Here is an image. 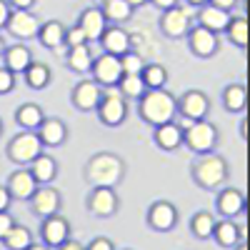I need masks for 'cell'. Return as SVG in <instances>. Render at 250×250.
Masks as SVG:
<instances>
[{
    "mask_svg": "<svg viewBox=\"0 0 250 250\" xmlns=\"http://www.w3.org/2000/svg\"><path fill=\"white\" fill-rule=\"evenodd\" d=\"M138 115L148 125H165L178 118V100L165 88L160 90H145L138 98Z\"/></svg>",
    "mask_w": 250,
    "mask_h": 250,
    "instance_id": "1",
    "label": "cell"
},
{
    "mask_svg": "<svg viewBox=\"0 0 250 250\" xmlns=\"http://www.w3.org/2000/svg\"><path fill=\"white\" fill-rule=\"evenodd\" d=\"M228 178H230L228 160L223 155H218L215 150L198 155V160L193 163V180L198 183V188H203V190L218 193L220 188H225Z\"/></svg>",
    "mask_w": 250,
    "mask_h": 250,
    "instance_id": "2",
    "label": "cell"
},
{
    "mask_svg": "<svg viewBox=\"0 0 250 250\" xmlns=\"http://www.w3.org/2000/svg\"><path fill=\"white\" fill-rule=\"evenodd\" d=\"M85 175L90 178L93 188H113L123 178V160L110 153H100V155L90 158Z\"/></svg>",
    "mask_w": 250,
    "mask_h": 250,
    "instance_id": "3",
    "label": "cell"
},
{
    "mask_svg": "<svg viewBox=\"0 0 250 250\" xmlns=\"http://www.w3.org/2000/svg\"><path fill=\"white\" fill-rule=\"evenodd\" d=\"M178 100V115L180 120H175L180 128H190L195 120H208V113H210V100L203 90H185Z\"/></svg>",
    "mask_w": 250,
    "mask_h": 250,
    "instance_id": "4",
    "label": "cell"
},
{
    "mask_svg": "<svg viewBox=\"0 0 250 250\" xmlns=\"http://www.w3.org/2000/svg\"><path fill=\"white\" fill-rule=\"evenodd\" d=\"M183 145H188L195 155L213 153L218 145V128L208 120H195L190 128L183 130Z\"/></svg>",
    "mask_w": 250,
    "mask_h": 250,
    "instance_id": "5",
    "label": "cell"
},
{
    "mask_svg": "<svg viewBox=\"0 0 250 250\" xmlns=\"http://www.w3.org/2000/svg\"><path fill=\"white\" fill-rule=\"evenodd\" d=\"M95 113H98L103 125L118 128V125L125 120V115H128V100L120 95L118 88H103V100L95 108Z\"/></svg>",
    "mask_w": 250,
    "mask_h": 250,
    "instance_id": "6",
    "label": "cell"
},
{
    "mask_svg": "<svg viewBox=\"0 0 250 250\" xmlns=\"http://www.w3.org/2000/svg\"><path fill=\"white\" fill-rule=\"evenodd\" d=\"M193 28V10L185 8V5H175V8H168L163 10L160 15V30L165 38H173V40H180L190 33Z\"/></svg>",
    "mask_w": 250,
    "mask_h": 250,
    "instance_id": "7",
    "label": "cell"
},
{
    "mask_svg": "<svg viewBox=\"0 0 250 250\" xmlns=\"http://www.w3.org/2000/svg\"><path fill=\"white\" fill-rule=\"evenodd\" d=\"M40 153H43V143L38 140L35 133L30 130H23L18 133L10 143H8V158L18 165H30Z\"/></svg>",
    "mask_w": 250,
    "mask_h": 250,
    "instance_id": "8",
    "label": "cell"
},
{
    "mask_svg": "<svg viewBox=\"0 0 250 250\" xmlns=\"http://www.w3.org/2000/svg\"><path fill=\"white\" fill-rule=\"evenodd\" d=\"M90 78L98 83L100 88H115L118 80L123 78V68H120V58L103 53L98 58H93V68H90Z\"/></svg>",
    "mask_w": 250,
    "mask_h": 250,
    "instance_id": "9",
    "label": "cell"
},
{
    "mask_svg": "<svg viewBox=\"0 0 250 250\" xmlns=\"http://www.w3.org/2000/svg\"><path fill=\"white\" fill-rule=\"evenodd\" d=\"M40 25L43 23H40V18L35 13H30V10H13L5 30L13 38H18V40H33V38H38Z\"/></svg>",
    "mask_w": 250,
    "mask_h": 250,
    "instance_id": "10",
    "label": "cell"
},
{
    "mask_svg": "<svg viewBox=\"0 0 250 250\" xmlns=\"http://www.w3.org/2000/svg\"><path fill=\"white\" fill-rule=\"evenodd\" d=\"M68 238H70V220L68 218H62L58 213L50 218H43V223H40V240H43V245L60 248Z\"/></svg>",
    "mask_w": 250,
    "mask_h": 250,
    "instance_id": "11",
    "label": "cell"
},
{
    "mask_svg": "<svg viewBox=\"0 0 250 250\" xmlns=\"http://www.w3.org/2000/svg\"><path fill=\"white\" fill-rule=\"evenodd\" d=\"M148 225L158 233H170L178 225V208L170 200H155L148 210Z\"/></svg>",
    "mask_w": 250,
    "mask_h": 250,
    "instance_id": "12",
    "label": "cell"
},
{
    "mask_svg": "<svg viewBox=\"0 0 250 250\" xmlns=\"http://www.w3.org/2000/svg\"><path fill=\"white\" fill-rule=\"evenodd\" d=\"M118 193L113 188H93L88 195V210L95 218H113L118 213Z\"/></svg>",
    "mask_w": 250,
    "mask_h": 250,
    "instance_id": "13",
    "label": "cell"
},
{
    "mask_svg": "<svg viewBox=\"0 0 250 250\" xmlns=\"http://www.w3.org/2000/svg\"><path fill=\"white\" fill-rule=\"evenodd\" d=\"M100 100H103V88L98 85V83L93 78H85V80H80L78 85L73 88V105L83 113H90L100 105Z\"/></svg>",
    "mask_w": 250,
    "mask_h": 250,
    "instance_id": "14",
    "label": "cell"
},
{
    "mask_svg": "<svg viewBox=\"0 0 250 250\" xmlns=\"http://www.w3.org/2000/svg\"><path fill=\"white\" fill-rule=\"evenodd\" d=\"M30 208L40 220L50 218L60 210V193L53 185H38V190L30 195Z\"/></svg>",
    "mask_w": 250,
    "mask_h": 250,
    "instance_id": "15",
    "label": "cell"
},
{
    "mask_svg": "<svg viewBox=\"0 0 250 250\" xmlns=\"http://www.w3.org/2000/svg\"><path fill=\"white\" fill-rule=\"evenodd\" d=\"M185 38H188V48H190V53L198 55V58H213L218 53V48H220L218 45V35L200 28V25H193Z\"/></svg>",
    "mask_w": 250,
    "mask_h": 250,
    "instance_id": "16",
    "label": "cell"
},
{
    "mask_svg": "<svg viewBox=\"0 0 250 250\" xmlns=\"http://www.w3.org/2000/svg\"><path fill=\"white\" fill-rule=\"evenodd\" d=\"M75 25L85 33L88 43H98L100 35L105 33V28H108V20H105V15H103L100 5H90V8H85V10L80 13Z\"/></svg>",
    "mask_w": 250,
    "mask_h": 250,
    "instance_id": "17",
    "label": "cell"
},
{
    "mask_svg": "<svg viewBox=\"0 0 250 250\" xmlns=\"http://www.w3.org/2000/svg\"><path fill=\"white\" fill-rule=\"evenodd\" d=\"M230 18L233 13L230 10H223V8H215V5H200L198 13H195V20H198V25L205 28V30H210V33H225L228 23H230Z\"/></svg>",
    "mask_w": 250,
    "mask_h": 250,
    "instance_id": "18",
    "label": "cell"
},
{
    "mask_svg": "<svg viewBox=\"0 0 250 250\" xmlns=\"http://www.w3.org/2000/svg\"><path fill=\"white\" fill-rule=\"evenodd\" d=\"M98 43L103 45V53L120 58V55H125L130 50V35H128V30H125L123 25H108Z\"/></svg>",
    "mask_w": 250,
    "mask_h": 250,
    "instance_id": "19",
    "label": "cell"
},
{
    "mask_svg": "<svg viewBox=\"0 0 250 250\" xmlns=\"http://www.w3.org/2000/svg\"><path fill=\"white\" fill-rule=\"evenodd\" d=\"M5 188H8L13 200H30V195L38 190V183H35V178L30 175L28 168H18L15 173H10Z\"/></svg>",
    "mask_w": 250,
    "mask_h": 250,
    "instance_id": "20",
    "label": "cell"
},
{
    "mask_svg": "<svg viewBox=\"0 0 250 250\" xmlns=\"http://www.w3.org/2000/svg\"><path fill=\"white\" fill-rule=\"evenodd\" d=\"M215 205H218V213L223 218H238L245 210V195L238 188H220Z\"/></svg>",
    "mask_w": 250,
    "mask_h": 250,
    "instance_id": "21",
    "label": "cell"
},
{
    "mask_svg": "<svg viewBox=\"0 0 250 250\" xmlns=\"http://www.w3.org/2000/svg\"><path fill=\"white\" fill-rule=\"evenodd\" d=\"M35 135H38L40 143H43V148H60L68 138V128L60 118H45L43 125L35 130Z\"/></svg>",
    "mask_w": 250,
    "mask_h": 250,
    "instance_id": "22",
    "label": "cell"
},
{
    "mask_svg": "<svg viewBox=\"0 0 250 250\" xmlns=\"http://www.w3.org/2000/svg\"><path fill=\"white\" fill-rule=\"evenodd\" d=\"M153 140H155V145H158L160 150L173 153V150H178L180 145H183V128H180L175 120L165 123V125H155Z\"/></svg>",
    "mask_w": 250,
    "mask_h": 250,
    "instance_id": "23",
    "label": "cell"
},
{
    "mask_svg": "<svg viewBox=\"0 0 250 250\" xmlns=\"http://www.w3.org/2000/svg\"><path fill=\"white\" fill-rule=\"evenodd\" d=\"M28 170L30 175L35 178L38 185H50L55 178H58V160L48 153H40L30 165H28Z\"/></svg>",
    "mask_w": 250,
    "mask_h": 250,
    "instance_id": "24",
    "label": "cell"
},
{
    "mask_svg": "<svg viewBox=\"0 0 250 250\" xmlns=\"http://www.w3.org/2000/svg\"><path fill=\"white\" fill-rule=\"evenodd\" d=\"M243 233L233 218H223V220H215V228H213V240L220 245V248H235L240 243Z\"/></svg>",
    "mask_w": 250,
    "mask_h": 250,
    "instance_id": "25",
    "label": "cell"
},
{
    "mask_svg": "<svg viewBox=\"0 0 250 250\" xmlns=\"http://www.w3.org/2000/svg\"><path fill=\"white\" fill-rule=\"evenodd\" d=\"M3 60H5L3 68H8L13 75H18V73H25V68L33 62V53L28 45H10L3 50Z\"/></svg>",
    "mask_w": 250,
    "mask_h": 250,
    "instance_id": "26",
    "label": "cell"
},
{
    "mask_svg": "<svg viewBox=\"0 0 250 250\" xmlns=\"http://www.w3.org/2000/svg\"><path fill=\"white\" fill-rule=\"evenodd\" d=\"M38 40H40V45L48 48V50H60L62 40H65V25H62L60 20H48V23L40 25Z\"/></svg>",
    "mask_w": 250,
    "mask_h": 250,
    "instance_id": "27",
    "label": "cell"
},
{
    "mask_svg": "<svg viewBox=\"0 0 250 250\" xmlns=\"http://www.w3.org/2000/svg\"><path fill=\"white\" fill-rule=\"evenodd\" d=\"M43 120H45V113L38 103H25V105H20L18 113H15V123L23 130H30V133H35L40 125H43Z\"/></svg>",
    "mask_w": 250,
    "mask_h": 250,
    "instance_id": "28",
    "label": "cell"
},
{
    "mask_svg": "<svg viewBox=\"0 0 250 250\" xmlns=\"http://www.w3.org/2000/svg\"><path fill=\"white\" fill-rule=\"evenodd\" d=\"M248 105V90L243 83H230L223 90V108L228 113H243Z\"/></svg>",
    "mask_w": 250,
    "mask_h": 250,
    "instance_id": "29",
    "label": "cell"
},
{
    "mask_svg": "<svg viewBox=\"0 0 250 250\" xmlns=\"http://www.w3.org/2000/svg\"><path fill=\"white\" fill-rule=\"evenodd\" d=\"M100 10H103L108 23H113V25L128 23V20L133 18V13H135V8L128 5V0H108V3L100 5Z\"/></svg>",
    "mask_w": 250,
    "mask_h": 250,
    "instance_id": "30",
    "label": "cell"
},
{
    "mask_svg": "<svg viewBox=\"0 0 250 250\" xmlns=\"http://www.w3.org/2000/svg\"><path fill=\"white\" fill-rule=\"evenodd\" d=\"M23 78H25V85L28 88L43 90V88L50 85L53 73H50V68L45 65V62H30V65L25 68V73H23Z\"/></svg>",
    "mask_w": 250,
    "mask_h": 250,
    "instance_id": "31",
    "label": "cell"
},
{
    "mask_svg": "<svg viewBox=\"0 0 250 250\" xmlns=\"http://www.w3.org/2000/svg\"><path fill=\"white\" fill-rule=\"evenodd\" d=\"M65 60H68L70 70H75V73H80V75H88L90 68H93V53H90V45L70 48L68 55H65Z\"/></svg>",
    "mask_w": 250,
    "mask_h": 250,
    "instance_id": "32",
    "label": "cell"
},
{
    "mask_svg": "<svg viewBox=\"0 0 250 250\" xmlns=\"http://www.w3.org/2000/svg\"><path fill=\"white\" fill-rule=\"evenodd\" d=\"M140 78H143L148 90H160V88L168 85V70H165L160 62H145Z\"/></svg>",
    "mask_w": 250,
    "mask_h": 250,
    "instance_id": "33",
    "label": "cell"
},
{
    "mask_svg": "<svg viewBox=\"0 0 250 250\" xmlns=\"http://www.w3.org/2000/svg\"><path fill=\"white\" fill-rule=\"evenodd\" d=\"M0 243H3L8 250H28L33 245V233L28 230L25 225H18L15 223L10 230H8V235L0 240Z\"/></svg>",
    "mask_w": 250,
    "mask_h": 250,
    "instance_id": "34",
    "label": "cell"
},
{
    "mask_svg": "<svg viewBox=\"0 0 250 250\" xmlns=\"http://www.w3.org/2000/svg\"><path fill=\"white\" fill-rule=\"evenodd\" d=\"M225 33H228V40H230L235 48H248V20L243 15H233Z\"/></svg>",
    "mask_w": 250,
    "mask_h": 250,
    "instance_id": "35",
    "label": "cell"
},
{
    "mask_svg": "<svg viewBox=\"0 0 250 250\" xmlns=\"http://www.w3.org/2000/svg\"><path fill=\"white\" fill-rule=\"evenodd\" d=\"M115 88L120 90V95H123L125 100H138L145 90H148L140 75H123V78L118 80V85H115Z\"/></svg>",
    "mask_w": 250,
    "mask_h": 250,
    "instance_id": "36",
    "label": "cell"
},
{
    "mask_svg": "<svg viewBox=\"0 0 250 250\" xmlns=\"http://www.w3.org/2000/svg\"><path fill=\"white\" fill-rule=\"evenodd\" d=\"M213 228H215V218L203 210V213H195L193 220H190V230L198 240H210L213 238Z\"/></svg>",
    "mask_w": 250,
    "mask_h": 250,
    "instance_id": "37",
    "label": "cell"
},
{
    "mask_svg": "<svg viewBox=\"0 0 250 250\" xmlns=\"http://www.w3.org/2000/svg\"><path fill=\"white\" fill-rule=\"evenodd\" d=\"M120 68H123V75H140L145 68V60L140 53L128 50L125 55H120Z\"/></svg>",
    "mask_w": 250,
    "mask_h": 250,
    "instance_id": "38",
    "label": "cell"
},
{
    "mask_svg": "<svg viewBox=\"0 0 250 250\" xmlns=\"http://www.w3.org/2000/svg\"><path fill=\"white\" fill-rule=\"evenodd\" d=\"M62 45H65L68 50L78 48V45H88V38L78 25H73V28H65V40H62Z\"/></svg>",
    "mask_w": 250,
    "mask_h": 250,
    "instance_id": "39",
    "label": "cell"
},
{
    "mask_svg": "<svg viewBox=\"0 0 250 250\" xmlns=\"http://www.w3.org/2000/svg\"><path fill=\"white\" fill-rule=\"evenodd\" d=\"M15 88V75L8 68H0V95H8Z\"/></svg>",
    "mask_w": 250,
    "mask_h": 250,
    "instance_id": "40",
    "label": "cell"
},
{
    "mask_svg": "<svg viewBox=\"0 0 250 250\" xmlns=\"http://www.w3.org/2000/svg\"><path fill=\"white\" fill-rule=\"evenodd\" d=\"M85 250H115V243L110 238H93Z\"/></svg>",
    "mask_w": 250,
    "mask_h": 250,
    "instance_id": "41",
    "label": "cell"
},
{
    "mask_svg": "<svg viewBox=\"0 0 250 250\" xmlns=\"http://www.w3.org/2000/svg\"><path fill=\"white\" fill-rule=\"evenodd\" d=\"M15 225V220H13V215H10V210H5V213H0V240H3L5 235H8V230Z\"/></svg>",
    "mask_w": 250,
    "mask_h": 250,
    "instance_id": "42",
    "label": "cell"
},
{
    "mask_svg": "<svg viewBox=\"0 0 250 250\" xmlns=\"http://www.w3.org/2000/svg\"><path fill=\"white\" fill-rule=\"evenodd\" d=\"M10 13H13V8L8 5V0H0V30H5L8 20H10Z\"/></svg>",
    "mask_w": 250,
    "mask_h": 250,
    "instance_id": "43",
    "label": "cell"
},
{
    "mask_svg": "<svg viewBox=\"0 0 250 250\" xmlns=\"http://www.w3.org/2000/svg\"><path fill=\"white\" fill-rule=\"evenodd\" d=\"M10 203H13V198H10V193H8V188L0 185V213L10 210Z\"/></svg>",
    "mask_w": 250,
    "mask_h": 250,
    "instance_id": "44",
    "label": "cell"
},
{
    "mask_svg": "<svg viewBox=\"0 0 250 250\" xmlns=\"http://www.w3.org/2000/svg\"><path fill=\"white\" fill-rule=\"evenodd\" d=\"M8 5L13 10H30L35 5V0H8Z\"/></svg>",
    "mask_w": 250,
    "mask_h": 250,
    "instance_id": "45",
    "label": "cell"
},
{
    "mask_svg": "<svg viewBox=\"0 0 250 250\" xmlns=\"http://www.w3.org/2000/svg\"><path fill=\"white\" fill-rule=\"evenodd\" d=\"M208 3L215 5V8H223V10H233L238 5V0H208Z\"/></svg>",
    "mask_w": 250,
    "mask_h": 250,
    "instance_id": "46",
    "label": "cell"
},
{
    "mask_svg": "<svg viewBox=\"0 0 250 250\" xmlns=\"http://www.w3.org/2000/svg\"><path fill=\"white\" fill-rule=\"evenodd\" d=\"M150 3H153V5H155V8L163 13V10H168V8H175V5L180 3V0H150Z\"/></svg>",
    "mask_w": 250,
    "mask_h": 250,
    "instance_id": "47",
    "label": "cell"
},
{
    "mask_svg": "<svg viewBox=\"0 0 250 250\" xmlns=\"http://www.w3.org/2000/svg\"><path fill=\"white\" fill-rule=\"evenodd\" d=\"M58 250H85V245H83V243H78V240H73V238H68V240L62 243Z\"/></svg>",
    "mask_w": 250,
    "mask_h": 250,
    "instance_id": "48",
    "label": "cell"
},
{
    "mask_svg": "<svg viewBox=\"0 0 250 250\" xmlns=\"http://www.w3.org/2000/svg\"><path fill=\"white\" fill-rule=\"evenodd\" d=\"M150 0H128V5L130 8H143V5H148Z\"/></svg>",
    "mask_w": 250,
    "mask_h": 250,
    "instance_id": "49",
    "label": "cell"
},
{
    "mask_svg": "<svg viewBox=\"0 0 250 250\" xmlns=\"http://www.w3.org/2000/svg\"><path fill=\"white\" fill-rule=\"evenodd\" d=\"M28 250H53V248H48V245H43V243H40V245H38V243H33Z\"/></svg>",
    "mask_w": 250,
    "mask_h": 250,
    "instance_id": "50",
    "label": "cell"
},
{
    "mask_svg": "<svg viewBox=\"0 0 250 250\" xmlns=\"http://www.w3.org/2000/svg\"><path fill=\"white\" fill-rule=\"evenodd\" d=\"M185 3H190V5L200 8V5H208V0H185Z\"/></svg>",
    "mask_w": 250,
    "mask_h": 250,
    "instance_id": "51",
    "label": "cell"
},
{
    "mask_svg": "<svg viewBox=\"0 0 250 250\" xmlns=\"http://www.w3.org/2000/svg\"><path fill=\"white\" fill-rule=\"evenodd\" d=\"M245 125H248V118H243V123H240V135H243V138H248V130H245Z\"/></svg>",
    "mask_w": 250,
    "mask_h": 250,
    "instance_id": "52",
    "label": "cell"
},
{
    "mask_svg": "<svg viewBox=\"0 0 250 250\" xmlns=\"http://www.w3.org/2000/svg\"><path fill=\"white\" fill-rule=\"evenodd\" d=\"M3 50H5V40H3V35H0V55H3Z\"/></svg>",
    "mask_w": 250,
    "mask_h": 250,
    "instance_id": "53",
    "label": "cell"
},
{
    "mask_svg": "<svg viewBox=\"0 0 250 250\" xmlns=\"http://www.w3.org/2000/svg\"><path fill=\"white\" fill-rule=\"evenodd\" d=\"M235 250H248V245H240V243H238V245H235Z\"/></svg>",
    "mask_w": 250,
    "mask_h": 250,
    "instance_id": "54",
    "label": "cell"
},
{
    "mask_svg": "<svg viewBox=\"0 0 250 250\" xmlns=\"http://www.w3.org/2000/svg\"><path fill=\"white\" fill-rule=\"evenodd\" d=\"M0 138H3V120H0Z\"/></svg>",
    "mask_w": 250,
    "mask_h": 250,
    "instance_id": "55",
    "label": "cell"
},
{
    "mask_svg": "<svg viewBox=\"0 0 250 250\" xmlns=\"http://www.w3.org/2000/svg\"><path fill=\"white\" fill-rule=\"evenodd\" d=\"M98 3H100V5H103V3H108V0H98Z\"/></svg>",
    "mask_w": 250,
    "mask_h": 250,
    "instance_id": "56",
    "label": "cell"
}]
</instances>
